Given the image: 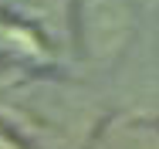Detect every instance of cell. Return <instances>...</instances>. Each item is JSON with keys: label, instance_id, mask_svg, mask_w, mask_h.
I'll return each mask as SVG.
<instances>
[{"label": "cell", "instance_id": "6da1fadb", "mask_svg": "<svg viewBox=\"0 0 159 149\" xmlns=\"http://www.w3.org/2000/svg\"><path fill=\"white\" fill-rule=\"evenodd\" d=\"M85 37L88 51L98 58H112L129 37V14L119 0H88L85 7Z\"/></svg>", "mask_w": 159, "mask_h": 149}]
</instances>
